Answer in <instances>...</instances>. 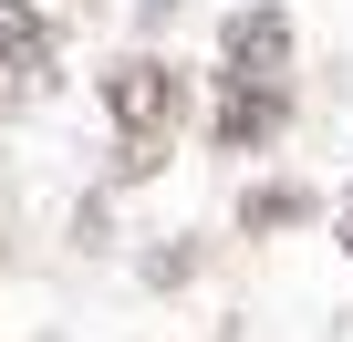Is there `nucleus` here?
<instances>
[{
  "mask_svg": "<svg viewBox=\"0 0 353 342\" xmlns=\"http://www.w3.org/2000/svg\"><path fill=\"white\" fill-rule=\"evenodd\" d=\"M104 114H114V135L135 145L125 166H145V145L188 114V83H176V63H156V52H135V63H114L104 73Z\"/></svg>",
  "mask_w": 353,
  "mask_h": 342,
  "instance_id": "1",
  "label": "nucleus"
},
{
  "mask_svg": "<svg viewBox=\"0 0 353 342\" xmlns=\"http://www.w3.org/2000/svg\"><path fill=\"white\" fill-rule=\"evenodd\" d=\"M291 73V11L260 0V11H229L219 21V83H281Z\"/></svg>",
  "mask_w": 353,
  "mask_h": 342,
  "instance_id": "2",
  "label": "nucleus"
},
{
  "mask_svg": "<svg viewBox=\"0 0 353 342\" xmlns=\"http://www.w3.org/2000/svg\"><path fill=\"white\" fill-rule=\"evenodd\" d=\"M281 114H291V104H281V83H229V104H219V145H229V156H250V145H270V135H281Z\"/></svg>",
  "mask_w": 353,
  "mask_h": 342,
  "instance_id": "3",
  "label": "nucleus"
},
{
  "mask_svg": "<svg viewBox=\"0 0 353 342\" xmlns=\"http://www.w3.org/2000/svg\"><path fill=\"white\" fill-rule=\"evenodd\" d=\"M42 63H52L42 11H32V0H0V73H42Z\"/></svg>",
  "mask_w": 353,
  "mask_h": 342,
  "instance_id": "4",
  "label": "nucleus"
},
{
  "mask_svg": "<svg viewBox=\"0 0 353 342\" xmlns=\"http://www.w3.org/2000/svg\"><path fill=\"white\" fill-rule=\"evenodd\" d=\"M239 218H250V228H291V218H312V197H301V187H260Z\"/></svg>",
  "mask_w": 353,
  "mask_h": 342,
  "instance_id": "5",
  "label": "nucleus"
},
{
  "mask_svg": "<svg viewBox=\"0 0 353 342\" xmlns=\"http://www.w3.org/2000/svg\"><path fill=\"white\" fill-rule=\"evenodd\" d=\"M343 249H353V208H343Z\"/></svg>",
  "mask_w": 353,
  "mask_h": 342,
  "instance_id": "6",
  "label": "nucleus"
}]
</instances>
